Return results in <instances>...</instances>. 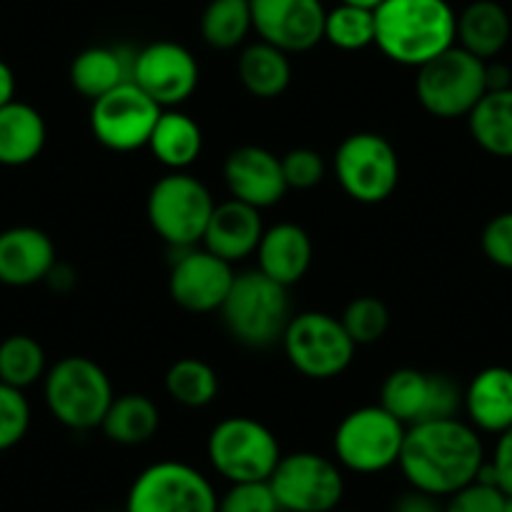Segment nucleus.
<instances>
[{
    "label": "nucleus",
    "instance_id": "f257e3e1",
    "mask_svg": "<svg viewBox=\"0 0 512 512\" xmlns=\"http://www.w3.org/2000/svg\"><path fill=\"white\" fill-rule=\"evenodd\" d=\"M482 465L485 447L480 432L457 417L407 427L397 462L412 490L427 492L440 500L475 482Z\"/></svg>",
    "mask_w": 512,
    "mask_h": 512
},
{
    "label": "nucleus",
    "instance_id": "f03ea898",
    "mask_svg": "<svg viewBox=\"0 0 512 512\" xmlns=\"http://www.w3.org/2000/svg\"><path fill=\"white\" fill-rule=\"evenodd\" d=\"M374 46L397 66H425L457 46L455 8L447 0H384L374 11Z\"/></svg>",
    "mask_w": 512,
    "mask_h": 512
},
{
    "label": "nucleus",
    "instance_id": "7ed1b4c3",
    "mask_svg": "<svg viewBox=\"0 0 512 512\" xmlns=\"http://www.w3.org/2000/svg\"><path fill=\"white\" fill-rule=\"evenodd\" d=\"M226 332L249 349L282 344L292 314L289 289L264 277L259 269L236 274L234 287L219 309Z\"/></svg>",
    "mask_w": 512,
    "mask_h": 512
},
{
    "label": "nucleus",
    "instance_id": "20e7f679",
    "mask_svg": "<svg viewBox=\"0 0 512 512\" xmlns=\"http://www.w3.org/2000/svg\"><path fill=\"white\" fill-rule=\"evenodd\" d=\"M43 395L51 415L63 427L88 432L101 427L116 392L101 364L71 354L48 369L43 377Z\"/></svg>",
    "mask_w": 512,
    "mask_h": 512
},
{
    "label": "nucleus",
    "instance_id": "39448f33",
    "mask_svg": "<svg viewBox=\"0 0 512 512\" xmlns=\"http://www.w3.org/2000/svg\"><path fill=\"white\" fill-rule=\"evenodd\" d=\"M214 196L189 171H171L156 181L146 199L149 224L174 251L199 246L214 214Z\"/></svg>",
    "mask_w": 512,
    "mask_h": 512
},
{
    "label": "nucleus",
    "instance_id": "423d86ee",
    "mask_svg": "<svg viewBox=\"0 0 512 512\" xmlns=\"http://www.w3.org/2000/svg\"><path fill=\"white\" fill-rule=\"evenodd\" d=\"M206 455L216 475L234 482H267L282 460L277 435L254 417H226L206 440Z\"/></svg>",
    "mask_w": 512,
    "mask_h": 512
},
{
    "label": "nucleus",
    "instance_id": "0eeeda50",
    "mask_svg": "<svg viewBox=\"0 0 512 512\" xmlns=\"http://www.w3.org/2000/svg\"><path fill=\"white\" fill-rule=\"evenodd\" d=\"M407 425L382 405L357 407L334 430V457L339 467L357 475H377L400 462Z\"/></svg>",
    "mask_w": 512,
    "mask_h": 512
},
{
    "label": "nucleus",
    "instance_id": "6e6552de",
    "mask_svg": "<svg viewBox=\"0 0 512 512\" xmlns=\"http://www.w3.org/2000/svg\"><path fill=\"white\" fill-rule=\"evenodd\" d=\"M485 63L460 46L432 58L417 68L415 93L420 106L442 121L467 118L487 93Z\"/></svg>",
    "mask_w": 512,
    "mask_h": 512
},
{
    "label": "nucleus",
    "instance_id": "1a4fd4ad",
    "mask_svg": "<svg viewBox=\"0 0 512 512\" xmlns=\"http://www.w3.org/2000/svg\"><path fill=\"white\" fill-rule=\"evenodd\" d=\"M282 349L302 377L324 382L347 372L357 344L339 317L327 312H302L289 319Z\"/></svg>",
    "mask_w": 512,
    "mask_h": 512
},
{
    "label": "nucleus",
    "instance_id": "9d476101",
    "mask_svg": "<svg viewBox=\"0 0 512 512\" xmlns=\"http://www.w3.org/2000/svg\"><path fill=\"white\" fill-rule=\"evenodd\" d=\"M334 174L349 199L357 204H382L400 186V156L382 134L357 131L339 144Z\"/></svg>",
    "mask_w": 512,
    "mask_h": 512
},
{
    "label": "nucleus",
    "instance_id": "9b49d317",
    "mask_svg": "<svg viewBox=\"0 0 512 512\" xmlns=\"http://www.w3.org/2000/svg\"><path fill=\"white\" fill-rule=\"evenodd\" d=\"M219 495L209 477L196 467L161 460L136 475L123 512H216Z\"/></svg>",
    "mask_w": 512,
    "mask_h": 512
},
{
    "label": "nucleus",
    "instance_id": "f8f14e48",
    "mask_svg": "<svg viewBox=\"0 0 512 512\" xmlns=\"http://www.w3.org/2000/svg\"><path fill=\"white\" fill-rule=\"evenodd\" d=\"M269 487L282 512H334L344 497V475L337 460L304 450L282 455Z\"/></svg>",
    "mask_w": 512,
    "mask_h": 512
},
{
    "label": "nucleus",
    "instance_id": "ddd939ff",
    "mask_svg": "<svg viewBox=\"0 0 512 512\" xmlns=\"http://www.w3.org/2000/svg\"><path fill=\"white\" fill-rule=\"evenodd\" d=\"M164 108L136 83H123L91 103V134L118 154L146 149Z\"/></svg>",
    "mask_w": 512,
    "mask_h": 512
},
{
    "label": "nucleus",
    "instance_id": "4468645a",
    "mask_svg": "<svg viewBox=\"0 0 512 512\" xmlns=\"http://www.w3.org/2000/svg\"><path fill=\"white\" fill-rule=\"evenodd\" d=\"M199 61L176 41H156L136 51L134 83L161 108H176L199 88Z\"/></svg>",
    "mask_w": 512,
    "mask_h": 512
},
{
    "label": "nucleus",
    "instance_id": "2eb2a0df",
    "mask_svg": "<svg viewBox=\"0 0 512 512\" xmlns=\"http://www.w3.org/2000/svg\"><path fill=\"white\" fill-rule=\"evenodd\" d=\"M234 279V264L224 262L211 251L191 246L179 249V256L171 264L169 294L184 312L211 314L219 312L226 302Z\"/></svg>",
    "mask_w": 512,
    "mask_h": 512
},
{
    "label": "nucleus",
    "instance_id": "dca6fc26",
    "mask_svg": "<svg viewBox=\"0 0 512 512\" xmlns=\"http://www.w3.org/2000/svg\"><path fill=\"white\" fill-rule=\"evenodd\" d=\"M327 8L322 0H251L259 41L284 53H307L324 41Z\"/></svg>",
    "mask_w": 512,
    "mask_h": 512
},
{
    "label": "nucleus",
    "instance_id": "f3484780",
    "mask_svg": "<svg viewBox=\"0 0 512 512\" xmlns=\"http://www.w3.org/2000/svg\"><path fill=\"white\" fill-rule=\"evenodd\" d=\"M224 181L231 199L254 209L277 206L289 191L282 171V156L264 146H239L224 161Z\"/></svg>",
    "mask_w": 512,
    "mask_h": 512
},
{
    "label": "nucleus",
    "instance_id": "a211bd4d",
    "mask_svg": "<svg viewBox=\"0 0 512 512\" xmlns=\"http://www.w3.org/2000/svg\"><path fill=\"white\" fill-rule=\"evenodd\" d=\"M56 244L36 226H13L0 231V284L33 287L46 282L56 267Z\"/></svg>",
    "mask_w": 512,
    "mask_h": 512
},
{
    "label": "nucleus",
    "instance_id": "6ab92c4d",
    "mask_svg": "<svg viewBox=\"0 0 512 512\" xmlns=\"http://www.w3.org/2000/svg\"><path fill=\"white\" fill-rule=\"evenodd\" d=\"M262 236V211L249 204H241L236 199H229L224 204L214 206V214L206 224L201 244H204L206 251H211L224 262L239 264L256 254V246H259Z\"/></svg>",
    "mask_w": 512,
    "mask_h": 512
},
{
    "label": "nucleus",
    "instance_id": "aec40b11",
    "mask_svg": "<svg viewBox=\"0 0 512 512\" xmlns=\"http://www.w3.org/2000/svg\"><path fill=\"white\" fill-rule=\"evenodd\" d=\"M312 259V236L292 221H282V224L264 229L262 241L256 246L259 272L287 289L307 277Z\"/></svg>",
    "mask_w": 512,
    "mask_h": 512
},
{
    "label": "nucleus",
    "instance_id": "412c9836",
    "mask_svg": "<svg viewBox=\"0 0 512 512\" xmlns=\"http://www.w3.org/2000/svg\"><path fill=\"white\" fill-rule=\"evenodd\" d=\"M462 410L477 432L502 435L512 427V369L485 367L465 387Z\"/></svg>",
    "mask_w": 512,
    "mask_h": 512
},
{
    "label": "nucleus",
    "instance_id": "4be33fe9",
    "mask_svg": "<svg viewBox=\"0 0 512 512\" xmlns=\"http://www.w3.org/2000/svg\"><path fill=\"white\" fill-rule=\"evenodd\" d=\"M134 61V48L91 46L73 58L71 86L93 103L123 83H134Z\"/></svg>",
    "mask_w": 512,
    "mask_h": 512
},
{
    "label": "nucleus",
    "instance_id": "5701e85b",
    "mask_svg": "<svg viewBox=\"0 0 512 512\" xmlns=\"http://www.w3.org/2000/svg\"><path fill=\"white\" fill-rule=\"evenodd\" d=\"M512 36V21L497 0H472L457 16V46L480 61H495Z\"/></svg>",
    "mask_w": 512,
    "mask_h": 512
},
{
    "label": "nucleus",
    "instance_id": "b1692460",
    "mask_svg": "<svg viewBox=\"0 0 512 512\" xmlns=\"http://www.w3.org/2000/svg\"><path fill=\"white\" fill-rule=\"evenodd\" d=\"M48 128L41 111L13 98L0 106V166H26L41 156Z\"/></svg>",
    "mask_w": 512,
    "mask_h": 512
},
{
    "label": "nucleus",
    "instance_id": "393cba45",
    "mask_svg": "<svg viewBox=\"0 0 512 512\" xmlns=\"http://www.w3.org/2000/svg\"><path fill=\"white\" fill-rule=\"evenodd\" d=\"M149 149L154 159L169 171H186L199 161L204 134L189 113L179 108H164L151 134Z\"/></svg>",
    "mask_w": 512,
    "mask_h": 512
},
{
    "label": "nucleus",
    "instance_id": "a878e982",
    "mask_svg": "<svg viewBox=\"0 0 512 512\" xmlns=\"http://www.w3.org/2000/svg\"><path fill=\"white\" fill-rule=\"evenodd\" d=\"M236 73L249 96L259 101H272L282 96L292 83V61H289V53L256 41L239 53Z\"/></svg>",
    "mask_w": 512,
    "mask_h": 512
},
{
    "label": "nucleus",
    "instance_id": "bb28decb",
    "mask_svg": "<svg viewBox=\"0 0 512 512\" xmlns=\"http://www.w3.org/2000/svg\"><path fill=\"white\" fill-rule=\"evenodd\" d=\"M161 427V410L149 395L128 392L113 397L106 417L101 422L103 435L123 447H136L149 442Z\"/></svg>",
    "mask_w": 512,
    "mask_h": 512
},
{
    "label": "nucleus",
    "instance_id": "cd10ccee",
    "mask_svg": "<svg viewBox=\"0 0 512 512\" xmlns=\"http://www.w3.org/2000/svg\"><path fill=\"white\" fill-rule=\"evenodd\" d=\"M470 136L482 151L512 159V88L487 91L467 116Z\"/></svg>",
    "mask_w": 512,
    "mask_h": 512
},
{
    "label": "nucleus",
    "instance_id": "c85d7f7f",
    "mask_svg": "<svg viewBox=\"0 0 512 512\" xmlns=\"http://www.w3.org/2000/svg\"><path fill=\"white\" fill-rule=\"evenodd\" d=\"M427 397H430V372L415 367L395 369L384 379L379 392V405L402 425H417L425 420Z\"/></svg>",
    "mask_w": 512,
    "mask_h": 512
},
{
    "label": "nucleus",
    "instance_id": "c756f323",
    "mask_svg": "<svg viewBox=\"0 0 512 512\" xmlns=\"http://www.w3.org/2000/svg\"><path fill=\"white\" fill-rule=\"evenodd\" d=\"M251 31V0H209L201 13V38L216 51H234Z\"/></svg>",
    "mask_w": 512,
    "mask_h": 512
},
{
    "label": "nucleus",
    "instance_id": "7c9ffc66",
    "mask_svg": "<svg viewBox=\"0 0 512 512\" xmlns=\"http://www.w3.org/2000/svg\"><path fill=\"white\" fill-rule=\"evenodd\" d=\"M164 384L171 400L181 407H189V410H201V407L211 405L219 395L216 369L196 357H184L171 364Z\"/></svg>",
    "mask_w": 512,
    "mask_h": 512
},
{
    "label": "nucleus",
    "instance_id": "2f4dec72",
    "mask_svg": "<svg viewBox=\"0 0 512 512\" xmlns=\"http://www.w3.org/2000/svg\"><path fill=\"white\" fill-rule=\"evenodd\" d=\"M46 352L28 334H13L0 342V382L26 390L46 377Z\"/></svg>",
    "mask_w": 512,
    "mask_h": 512
},
{
    "label": "nucleus",
    "instance_id": "473e14b6",
    "mask_svg": "<svg viewBox=\"0 0 512 512\" xmlns=\"http://www.w3.org/2000/svg\"><path fill=\"white\" fill-rule=\"evenodd\" d=\"M324 41L347 53L374 46V11L339 3L324 18Z\"/></svg>",
    "mask_w": 512,
    "mask_h": 512
},
{
    "label": "nucleus",
    "instance_id": "72a5a7b5",
    "mask_svg": "<svg viewBox=\"0 0 512 512\" xmlns=\"http://www.w3.org/2000/svg\"><path fill=\"white\" fill-rule=\"evenodd\" d=\"M339 319L357 347L379 342L390 329V309L377 297L352 299Z\"/></svg>",
    "mask_w": 512,
    "mask_h": 512
},
{
    "label": "nucleus",
    "instance_id": "f704fd0d",
    "mask_svg": "<svg viewBox=\"0 0 512 512\" xmlns=\"http://www.w3.org/2000/svg\"><path fill=\"white\" fill-rule=\"evenodd\" d=\"M31 427V405L23 390L0 382V452L16 447Z\"/></svg>",
    "mask_w": 512,
    "mask_h": 512
},
{
    "label": "nucleus",
    "instance_id": "c9c22d12",
    "mask_svg": "<svg viewBox=\"0 0 512 512\" xmlns=\"http://www.w3.org/2000/svg\"><path fill=\"white\" fill-rule=\"evenodd\" d=\"M216 512H282L267 482H234L219 495Z\"/></svg>",
    "mask_w": 512,
    "mask_h": 512
},
{
    "label": "nucleus",
    "instance_id": "e433bc0d",
    "mask_svg": "<svg viewBox=\"0 0 512 512\" xmlns=\"http://www.w3.org/2000/svg\"><path fill=\"white\" fill-rule=\"evenodd\" d=\"M282 171L289 189L309 191L322 184L324 176H327V164H324L319 151L299 146V149L287 151L282 156Z\"/></svg>",
    "mask_w": 512,
    "mask_h": 512
},
{
    "label": "nucleus",
    "instance_id": "4c0bfd02",
    "mask_svg": "<svg viewBox=\"0 0 512 512\" xmlns=\"http://www.w3.org/2000/svg\"><path fill=\"white\" fill-rule=\"evenodd\" d=\"M505 505L507 497L500 487L475 480L447 497L445 512H502Z\"/></svg>",
    "mask_w": 512,
    "mask_h": 512
},
{
    "label": "nucleus",
    "instance_id": "58836bf2",
    "mask_svg": "<svg viewBox=\"0 0 512 512\" xmlns=\"http://www.w3.org/2000/svg\"><path fill=\"white\" fill-rule=\"evenodd\" d=\"M465 402V390L460 384L442 372H430V397H427L425 420H455L457 412L462 410Z\"/></svg>",
    "mask_w": 512,
    "mask_h": 512
},
{
    "label": "nucleus",
    "instance_id": "ea45409f",
    "mask_svg": "<svg viewBox=\"0 0 512 512\" xmlns=\"http://www.w3.org/2000/svg\"><path fill=\"white\" fill-rule=\"evenodd\" d=\"M480 246L487 262L512 272V211H502L487 221L480 236Z\"/></svg>",
    "mask_w": 512,
    "mask_h": 512
},
{
    "label": "nucleus",
    "instance_id": "a19ab883",
    "mask_svg": "<svg viewBox=\"0 0 512 512\" xmlns=\"http://www.w3.org/2000/svg\"><path fill=\"white\" fill-rule=\"evenodd\" d=\"M490 467L495 472V485L505 492L507 500H512V427L497 435Z\"/></svg>",
    "mask_w": 512,
    "mask_h": 512
},
{
    "label": "nucleus",
    "instance_id": "79ce46f5",
    "mask_svg": "<svg viewBox=\"0 0 512 512\" xmlns=\"http://www.w3.org/2000/svg\"><path fill=\"white\" fill-rule=\"evenodd\" d=\"M392 512H445V505L440 502V497H432L410 487L405 495L397 497Z\"/></svg>",
    "mask_w": 512,
    "mask_h": 512
},
{
    "label": "nucleus",
    "instance_id": "37998d69",
    "mask_svg": "<svg viewBox=\"0 0 512 512\" xmlns=\"http://www.w3.org/2000/svg\"><path fill=\"white\" fill-rule=\"evenodd\" d=\"M485 81H487V91H505V88H512L510 68L500 61H487Z\"/></svg>",
    "mask_w": 512,
    "mask_h": 512
},
{
    "label": "nucleus",
    "instance_id": "c03bdc74",
    "mask_svg": "<svg viewBox=\"0 0 512 512\" xmlns=\"http://www.w3.org/2000/svg\"><path fill=\"white\" fill-rule=\"evenodd\" d=\"M46 282L51 284L53 289H58V292H68V289L76 284V272H73L68 264H61L56 262V267L51 269V274L46 277Z\"/></svg>",
    "mask_w": 512,
    "mask_h": 512
},
{
    "label": "nucleus",
    "instance_id": "a18cd8bd",
    "mask_svg": "<svg viewBox=\"0 0 512 512\" xmlns=\"http://www.w3.org/2000/svg\"><path fill=\"white\" fill-rule=\"evenodd\" d=\"M16 98V73L6 61H0V106Z\"/></svg>",
    "mask_w": 512,
    "mask_h": 512
},
{
    "label": "nucleus",
    "instance_id": "49530a36",
    "mask_svg": "<svg viewBox=\"0 0 512 512\" xmlns=\"http://www.w3.org/2000/svg\"><path fill=\"white\" fill-rule=\"evenodd\" d=\"M339 3H347V6H357V8H369V11H377L384 0H339Z\"/></svg>",
    "mask_w": 512,
    "mask_h": 512
},
{
    "label": "nucleus",
    "instance_id": "de8ad7c7",
    "mask_svg": "<svg viewBox=\"0 0 512 512\" xmlns=\"http://www.w3.org/2000/svg\"><path fill=\"white\" fill-rule=\"evenodd\" d=\"M502 512H512V500H507V505H505V510Z\"/></svg>",
    "mask_w": 512,
    "mask_h": 512
}]
</instances>
